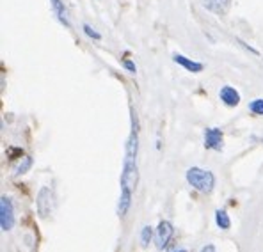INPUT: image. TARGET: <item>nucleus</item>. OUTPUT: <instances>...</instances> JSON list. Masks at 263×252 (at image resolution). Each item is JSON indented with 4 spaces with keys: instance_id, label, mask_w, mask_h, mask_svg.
Returning a JSON list of instances; mask_svg holds the SVG:
<instances>
[{
    "instance_id": "1",
    "label": "nucleus",
    "mask_w": 263,
    "mask_h": 252,
    "mask_svg": "<svg viewBox=\"0 0 263 252\" xmlns=\"http://www.w3.org/2000/svg\"><path fill=\"white\" fill-rule=\"evenodd\" d=\"M134 121L132 133L126 141L125 151V162H123V172H121V193H132L135 190L139 180V169H137V153H139V137H137V119Z\"/></svg>"
},
{
    "instance_id": "2",
    "label": "nucleus",
    "mask_w": 263,
    "mask_h": 252,
    "mask_svg": "<svg viewBox=\"0 0 263 252\" xmlns=\"http://www.w3.org/2000/svg\"><path fill=\"white\" fill-rule=\"evenodd\" d=\"M187 181L191 187L203 193H210L215 187V178L210 170H204L199 167H191L187 170Z\"/></svg>"
},
{
    "instance_id": "3",
    "label": "nucleus",
    "mask_w": 263,
    "mask_h": 252,
    "mask_svg": "<svg viewBox=\"0 0 263 252\" xmlns=\"http://www.w3.org/2000/svg\"><path fill=\"white\" fill-rule=\"evenodd\" d=\"M14 224V211H13V203L9 197L2 196L0 199V226L4 231H9Z\"/></svg>"
},
{
    "instance_id": "4",
    "label": "nucleus",
    "mask_w": 263,
    "mask_h": 252,
    "mask_svg": "<svg viewBox=\"0 0 263 252\" xmlns=\"http://www.w3.org/2000/svg\"><path fill=\"white\" fill-rule=\"evenodd\" d=\"M204 147L206 149H222V131L219 128H206L204 130Z\"/></svg>"
},
{
    "instance_id": "5",
    "label": "nucleus",
    "mask_w": 263,
    "mask_h": 252,
    "mask_svg": "<svg viewBox=\"0 0 263 252\" xmlns=\"http://www.w3.org/2000/svg\"><path fill=\"white\" fill-rule=\"evenodd\" d=\"M173 229L171 222H167V220H162L160 224H158V229H157V247L158 249H165L167 247V243L171 242L173 238Z\"/></svg>"
},
{
    "instance_id": "6",
    "label": "nucleus",
    "mask_w": 263,
    "mask_h": 252,
    "mask_svg": "<svg viewBox=\"0 0 263 252\" xmlns=\"http://www.w3.org/2000/svg\"><path fill=\"white\" fill-rule=\"evenodd\" d=\"M36 206H37V213L41 217H48L50 211H52V193L50 190L43 187L37 193V201H36Z\"/></svg>"
},
{
    "instance_id": "7",
    "label": "nucleus",
    "mask_w": 263,
    "mask_h": 252,
    "mask_svg": "<svg viewBox=\"0 0 263 252\" xmlns=\"http://www.w3.org/2000/svg\"><path fill=\"white\" fill-rule=\"evenodd\" d=\"M219 98L226 107H237L238 103H240V94H238L237 89H233L231 85H224V87L220 89Z\"/></svg>"
},
{
    "instance_id": "8",
    "label": "nucleus",
    "mask_w": 263,
    "mask_h": 252,
    "mask_svg": "<svg viewBox=\"0 0 263 252\" xmlns=\"http://www.w3.org/2000/svg\"><path fill=\"white\" fill-rule=\"evenodd\" d=\"M204 9L212 11L215 14H226L231 7V0H201Z\"/></svg>"
},
{
    "instance_id": "9",
    "label": "nucleus",
    "mask_w": 263,
    "mask_h": 252,
    "mask_svg": "<svg viewBox=\"0 0 263 252\" xmlns=\"http://www.w3.org/2000/svg\"><path fill=\"white\" fill-rule=\"evenodd\" d=\"M173 61H175L176 64H180L181 68H185L187 71H191V73H201V71H203V68H204L201 63H196V61L189 59V57L181 55V53H175V55H173Z\"/></svg>"
},
{
    "instance_id": "10",
    "label": "nucleus",
    "mask_w": 263,
    "mask_h": 252,
    "mask_svg": "<svg viewBox=\"0 0 263 252\" xmlns=\"http://www.w3.org/2000/svg\"><path fill=\"white\" fill-rule=\"evenodd\" d=\"M50 6H52V11L55 14V18L59 20V23H63L64 27H69V18H68V11H66V6L63 0H50Z\"/></svg>"
},
{
    "instance_id": "11",
    "label": "nucleus",
    "mask_w": 263,
    "mask_h": 252,
    "mask_svg": "<svg viewBox=\"0 0 263 252\" xmlns=\"http://www.w3.org/2000/svg\"><path fill=\"white\" fill-rule=\"evenodd\" d=\"M215 222H217V226L220 227V229H230V227H231V220H230V217H228V213L224 210L215 211Z\"/></svg>"
},
{
    "instance_id": "12",
    "label": "nucleus",
    "mask_w": 263,
    "mask_h": 252,
    "mask_svg": "<svg viewBox=\"0 0 263 252\" xmlns=\"http://www.w3.org/2000/svg\"><path fill=\"white\" fill-rule=\"evenodd\" d=\"M30 167H32V158H30V157H23L22 162H20V165L16 167V174H18V176H20V174H25Z\"/></svg>"
},
{
    "instance_id": "13",
    "label": "nucleus",
    "mask_w": 263,
    "mask_h": 252,
    "mask_svg": "<svg viewBox=\"0 0 263 252\" xmlns=\"http://www.w3.org/2000/svg\"><path fill=\"white\" fill-rule=\"evenodd\" d=\"M249 110L256 115H263V100L261 98L253 100V102L249 103Z\"/></svg>"
},
{
    "instance_id": "14",
    "label": "nucleus",
    "mask_w": 263,
    "mask_h": 252,
    "mask_svg": "<svg viewBox=\"0 0 263 252\" xmlns=\"http://www.w3.org/2000/svg\"><path fill=\"white\" fill-rule=\"evenodd\" d=\"M152 236H153V231H152V227L149 226H144L142 227V231H141V242H142V245H148L149 242H152Z\"/></svg>"
},
{
    "instance_id": "15",
    "label": "nucleus",
    "mask_w": 263,
    "mask_h": 252,
    "mask_svg": "<svg viewBox=\"0 0 263 252\" xmlns=\"http://www.w3.org/2000/svg\"><path fill=\"white\" fill-rule=\"evenodd\" d=\"M82 29H84V32H86L89 37H92V40H96V41H100V40H102V34H100V32H96V30L92 29V27L89 25V23H84V25H82Z\"/></svg>"
},
{
    "instance_id": "16",
    "label": "nucleus",
    "mask_w": 263,
    "mask_h": 252,
    "mask_svg": "<svg viewBox=\"0 0 263 252\" xmlns=\"http://www.w3.org/2000/svg\"><path fill=\"white\" fill-rule=\"evenodd\" d=\"M123 66H125V69L128 73H132V75H135V73H137V68H135V64L132 63L130 59H123Z\"/></svg>"
},
{
    "instance_id": "17",
    "label": "nucleus",
    "mask_w": 263,
    "mask_h": 252,
    "mask_svg": "<svg viewBox=\"0 0 263 252\" xmlns=\"http://www.w3.org/2000/svg\"><path fill=\"white\" fill-rule=\"evenodd\" d=\"M201 252H217V250H215V247H214V245H206Z\"/></svg>"
},
{
    "instance_id": "18",
    "label": "nucleus",
    "mask_w": 263,
    "mask_h": 252,
    "mask_svg": "<svg viewBox=\"0 0 263 252\" xmlns=\"http://www.w3.org/2000/svg\"><path fill=\"white\" fill-rule=\"evenodd\" d=\"M175 252H187V250H183V249H180V250H175Z\"/></svg>"
}]
</instances>
